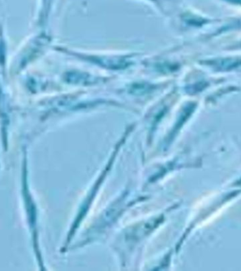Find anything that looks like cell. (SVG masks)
<instances>
[{
  "mask_svg": "<svg viewBox=\"0 0 241 271\" xmlns=\"http://www.w3.org/2000/svg\"><path fill=\"white\" fill-rule=\"evenodd\" d=\"M92 61L96 62L97 64L109 68V69H119L127 67L130 62L124 58H101V57H92Z\"/></svg>",
  "mask_w": 241,
  "mask_h": 271,
  "instance_id": "obj_1",
  "label": "cell"
},
{
  "mask_svg": "<svg viewBox=\"0 0 241 271\" xmlns=\"http://www.w3.org/2000/svg\"><path fill=\"white\" fill-rule=\"evenodd\" d=\"M208 63L219 71H229L241 66V60L233 58L217 59L208 61Z\"/></svg>",
  "mask_w": 241,
  "mask_h": 271,
  "instance_id": "obj_2",
  "label": "cell"
},
{
  "mask_svg": "<svg viewBox=\"0 0 241 271\" xmlns=\"http://www.w3.org/2000/svg\"><path fill=\"white\" fill-rule=\"evenodd\" d=\"M93 80V77H91L90 75H83V74H76V73L73 74V83H74L88 84V83H92Z\"/></svg>",
  "mask_w": 241,
  "mask_h": 271,
  "instance_id": "obj_3",
  "label": "cell"
},
{
  "mask_svg": "<svg viewBox=\"0 0 241 271\" xmlns=\"http://www.w3.org/2000/svg\"><path fill=\"white\" fill-rule=\"evenodd\" d=\"M226 1H228V2L233 3V4L241 5V0H226Z\"/></svg>",
  "mask_w": 241,
  "mask_h": 271,
  "instance_id": "obj_4",
  "label": "cell"
}]
</instances>
